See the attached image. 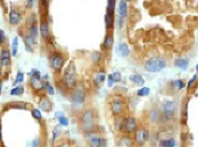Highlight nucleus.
I'll list each match as a JSON object with an SVG mask.
<instances>
[{
    "mask_svg": "<svg viewBox=\"0 0 198 147\" xmlns=\"http://www.w3.org/2000/svg\"><path fill=\"white\" fill-rule=\"evenodd\" d=\"M111 75H112V77H113V79H114L115 83H117V82H120V80L122 79L121 72H119V71H115V72H113V74H111Z\"/></svg>",
    "mask_w": 198,
    "mask_h": 147,
    "instance_id": "37",
    "label": "nucleus"
},
{
    "mask_svg": "<svg viewBox=\"0 0 198 147\" xmlns=\"http://www.w3.org/2000/svg\"><path fill=\"white\" fill-rule=\"evenodd\" d=\"M23 79H24V74H23V72H18V74H17V76H16L15 82H14V85H16L17 83H21V82H23Z\"/></svg>",
    "mask_w": 198,
    "mask_h": 147,
    "instance_id": "39",
    "label": "nucleus"
},
{
    "mask_svg": "<svg viewBox=\"0 0 198 147\" xmlns=\"http://www.w3.org/2000/svg\"><path fill=\"white\" fill-rule=\"evenodd\" d=\"M45 87H46V89H47V93L49 94V95H54V94H55V89H54V87L50 85L48 82L46 83V84H45Z\"/></svg>",
    "mask_w": 198,
    "mask_h": 147,
    "instance_id": "34",
    "label": "nucleus"
},
{
    "mask_svg": "<svg viewBox=\"0 0 198 147\" xmlns=\"http://www.w3.org/2000/svg\"><path fill=\"white\" fill-rule=\"evenodd\" d=\"M24 42H25V47L27 49V51H29V52H32V48L35 45V39L30 36V35H27V36H25Z\"/></svg>",
    "mask_w": 198,
    "mask_h": 147,
    "instance_id": "20",
    "label": "nucleus"
},
{
    "mask_svg": "<svg viewBox=\"0 0 198 147\" xmlns=\"http://www.w3.org/2000/svg\"><path fill=\"white\" fill-rule=\"evenodd\" d=\"M105 144H106V141H105V143H104V144H103V145H102V146H100V147H107V146H106V145H105Z\"/></svg>",
    "mask_w": 198,
    "mask_h": 147,
    "instance_id": "47",
    "label": "nucleus"
},
{
    "mask_svg": "<svg viewBox=\"0 0 198 147\" xmlns=\"http://www.w3.org/2000/svg\"><path fill=\"white\" fill-rule=\"evenodd\" d=\"M119 130L124 134H132L137 130V119L135 116H127L120 121Z\"/></svg>",
    "mask_w": 198,
    "mask_h": 147,
    "instance_id": "4",
    "label": "nucleus"
},
{
    "mask_svg": "<svg viewBox=\"0 0 198 147\" xmlns=\"http://www.w3.org/2000/svg\"><path fill=\"white\" fill-rule=\"evenodd\" d=\"M58 121H59V124H60V126H63V127H67L68 124H70L68 119H67L65 116H59V118H58Z\"/></svg>",
    "mask_w": 198,
    "mask_h": 147,
    "instance_id": "31",
    "label": "nucleus"
},
{
    "mask_svg": "<svg viewBox=\"0 0 198 147\" xmlns=\"http://www.w3.org/2000/svg\"><path fill=\"white\" fill-rule=\"evenodd\" d=\"M12 108L14 109H26V104L23 103V102H13L12 103Z\"/></svg>",
    "mask_w": 198,
    "mask_h": 147,
    "instance_id": "32",
    "label": "nucleus"
},
{
    "mask_svg": "<svg viewBox=\"0 0 198 147\" xmlns=\"http://www.w3.org/2000/svg\"><path fill=\"white\" fill-rule=\"evenodd\" d=\"M17 49H18V39L14 38L13 43H12V55L13 57L17 55Z\"/></svg>",
    "mask_w": 198,
    "mask_h": 147,
    "instance_id": "28",
    "label": "nucleus"
},
{
    "mask_svg": "<svg viewBox=\"0 0 198 147\" xmlns=\"http://www.w3.org/2000/svg\"><path fill=\"white\" fill-rule=\"evenodd\" d=\"M115 4H116L115 0H108V1H107V13H108V14H112V15L114 14Z\"/></svg>",
    "mask_w": 198,
    "mask_h": 147,
    "instance_id": "26",
    "label": "nucleus"
},
{
    "mask_svg": "<svg viewBox=\"0 0 198 147\" xmlns=\"http://www.w3.org/2000/svg\"><path fill=\"white\" fill-rule=\"evenodd\" d=\"M119 14H120V17H121V25H122V21H123L127 15V1H124V0L120 1Z\"/></svg>",
    "mask_w": 198,
    "mask_h": 147,
    "instance_id": "13",
    "label": "nucleus"
},
{
    "mask_svg": "<svg viewBox=\"0 0 198 147\" xmlns=\"http://www.w3.org/2000/svg\"><path fill=\"white\" fill-rule=\"evenodd\" d=\"M57 147H72L68 143H60Z\"/></svg>",
    "mask_w": 198,
    "mask_h": 147,
    "instance_id": "43",
    "label": "nucleus"
},
{
    "mask_svg": "<svg viewBox=\"0 0 198 147\" xmlns=\"http://www.w3.org/2000/svg\"><path fill=\"white\" fill-rule=\"evenodd\" d=\"M26 4H27V6H29V7H31L32 5H33V1H31V0H30V1H27Z\"/></svg>",
    "mask_w": 198,
    "mask_h": 147,
    "instance_id": "45",
    "label": "nucleus"
},
{
    "mask_svg": "<svg viewBox=\"0 0 198 147\" xmlns=\"http://www.w3.org/2000/svg\"><path fill=\"white\" fill-rule=\"evenodd\" d=\"M63 83L65 87L67 88H74L78 83V74H76V68H75V63L71 61L68 63V66L66 67V69L64 70L63 74Z\"/></svg>",
    "mask_w": 198,
    "mask_h": 147,
    "instance_id": "1",
    "label": "nucleus"
},
{
    "mask_svg": "<svg viewBox=\"0 0 198 147\" xmlns=\"http://www.w3.org/2000/svg\"><path fill=\"white\" fill-rule=\"evenodd\" d=\"M161 118V113L157 109H153L150 112H149V120L151 122H157Z\"/></svg>",
    "mask_w": 198,
    "mask_h": 147,
    "instance_id": "22",
    "label": "nucleus"
},
{
    "mask_svg": "<svg viewBox=\"0 0 198 147\" xmlns=\"http://www.w3.org/2000/svg\"><path fill=\"white\" fill-rule=\"evenodd\" d=\"M38 33H39V31H38L37 25H35V24H32L31 27H30V31H29V35L35 39V38H37V35H38Z\"/></svg>",
    "mask_w": 198,
    "mask_h": 147,
    "instance_id": "30",
    "label": "nucleus"
},
{
    "mask_svg": "<svg viewBox=\"0 0 198 147\" xmlns=\"http://www.w3.org/2000/svg\"><path fill=\"white\" fill-rule=\"evenodd\" d=\"M130 80L132 83H135V85H143L145 84V80L141 75H131L130 76Z\"/></svg>",
    "mask_w": 198,
    "mask_h": 147,
    "instance_id": "24",
    "label": "nucleus"
},
{
    "mask_svg": "<svg viewBox=\"0 0 198 147\" xmlns=\"http://www.w3.org/2000/svg\"><path fill=\"white\" fill-rule=\"evenodd\" d=\"M173 85L178 88V89H181V88H183L184 87V83H183L181 79H176V80H174L173 82Z\"/></svg>",
    "mask_w": 198,
    "mask_h": 147,
    "instance_id": "36",
    "label": "nucleus"
},
{
    "mask_svg": "<svg viewBox=\"0 0 198 147\" xmlns=\"http://www.w3.org/2000/svg\"><path fill=\"white\" fill-rule=\"evenodd\" d=\"M0 62L4 67H8L10 65V53L8 50H4L0 53Z\"/></svg>",
    "mask_w": 198,
    "mask_h": 147,
    "instance_id": "14",
    "label": "nucleus"
},
{
    "mask_svg": "<svg viewBox=\"0 0 198 147\" xmlns=\"http://www.w3.org/2000/svg\"><path fill=\"white\" fill-rule=\"evenodd\" d=\"M119 53L121 54L122 57H124V58L130 54V49H129V45H127V43H122V44H120Z\"/></svg>",
    "mask_w": 198,
    "mask_h": 147,
    "instance_id": "21",
    "label": "nucleus"
},
{
    "mask_svg": "<svg viewBox=\"0 0 198 147\" xmlns=\"http://www.w3.org/2000/svg\"><path fill=\"white\" fill-rule=\"evenodd\" d=\"M174 65H175V67H178L179 69L187 70L188 65H189V60H188L187 58H179V59H176L174 61Z\"/></svg>",
    "mask_w": 198,
    "mask_h": 147,
    "instance_id": "16",
    "label": "nucleus"
},
{
    "mask_svg": "<svg viewBox=\"0 0 198 147\" xmlns=\"http://www.w3.org/2000/svg\"><path fill=\"white\" fill-rule=\"evenodd\" d=\"M39 145H40V141H39L38 138L32 141V147H39Z\"/></svg>",
    "mask_w": 198,
    "mask_h": 147,
    "instance_id": "42",
    "label": "nucleus"
},
{
    "mask_svg": "<svg viewBox=\"0 0 198 147\" xmlns=\"http://www.w3.org/2000/svg\"><path fill=\"white\" fill-rule=\"evenodd\" d=\"M24 93V87L22 85H18L14 87L12 91H10V94L12 95H22Z\"/></svg>",
    "mask_w": 198,
    "mask_h": 147,
    "instance_id": "27",
    "label": "nucleus"
},
{
    "mask_svg": "<svg viewBox=\"0 0 198 147\" xmlns=\"http://www.w3.org/2000/svg\"><path fill=\"white\" fill-rule=\"evenodd\" d=\"M32 116H33V118H35L37 120H41L42 119V114H41L40 110H38V109H33L32 110Z\"/></svg>",
    "mask_w": 198,
    "mask_h": 147,
    "instance_id": "33",
    "label": "nucleus"
},
{
    "mask_svg": "<svg viewBox=\"0 0 198 147\" xmlns=\"http://www.w3.org/2000/svg\"><path fill=\"white\" fill-rule=\"evenodd\" d=\"M92 59H94V61L95 62H98L102 60V53L100 52H98V51H96L92 53Z\"/></svg>",
    "mask_w": 198,
    "mask_h": 147,
    "instance_id": "38",
    "label": "nucleus"
},
{
    "mask_svg": "<svg viewBox=\"0 0 198 147\" xmlns=\"http://www.w3.org/2000/svg\"><path fill=\"white\" fill-rule=\"evenodd\" d=\"M64 65V57L60 53H54L51 55V67L55 71H60Z\"/></svg>",
    "mask_w": 198,
    "mask_h": 147,
    "instance_id": "8",
    "label": "nucleus"
},
{
    "mask_svg": "<svg viewBox=\"0 0 198 147\" xmlns=\"http://www.w3.org/2000/svg\"><path fill=\"white\" fill-rule=\"evenodd\" d=\"M163 110H164V116L170 119L174 116L175 111H176V105L173 101H167L163 105Z\"/></svg>",
    "mask_w": 198,
    "mask_h": 147,
    "instance_id": "10",
    "label": "nucleus"
},
{
    "mask_svg": "<svg viewBox=\"0 0 198 147\" xmlns=\"http://www.w3.org/2000/svg\"><path fill=\"white\" fill-rule=\"evenodd\" d=\"M166 66V61L164 58H150L148 61L145 63V69L148 72H158L163 70Z\"/></svg>",
    "mask_w": 198,
    "mask_h": 147,
    "instance_id": "3",
    "label": "nucleus"
},
{
    "mask_svg": "<svg viewBox=\"0 0 198 147\" xmlns=\"http://www.w3.org/2000/svg\"><path fill=\"white\" fill-rule=\"evenodd\" d=\"M196 70H197V71H198V65H197V67H196Z\"/></svg>",
    "mask_w": 198,
    "mask_h": 147,
    "instance_id": "49",
    "label": "nucleus"
},
{
    "mask_svg": "<svg viewBox=\"0 0 198 147\" xmlns=\"http://www.w3.org/2000/svg\"><path fill=\"white\" fill-rule=\"evenodd\" d=\"M70 100L71 102L75 104H83L86 101V93L82 88H74L71 92L70 95Z\"/></svg>",
    "mask_w": 198,
    "mask_h": 147,
    "instance_id": "6",
    "label": "nucleus"
},
{
    "mask_svg": "<svg viewBox=\"0 0 198 147\" xmlns=\"http://www.w3.org/2000/svg\"><path fill=\"white\" fill-rule=\"evenodd\" d=\"M137 94H138V96H148L150 94V88L149 87H141L137 92Z\"/></svg>",
    "mask_w": 198,
    "mask_h": 147,
    "instance_id": "29",
    "label": "nucleus"
},
{
    "mask_svg": "<svg viewBox=\"0 0 198 147\" xmlns=\"http://www.w3.org/2000/svg\"><path fill=\"white\" fill-rule=\"evenodd\" d=\"M111 109L114 116H121L124 111V101L121 96H114L111 102Z\"/></svg>",
    "mask_w": 198,
    "mask_h": 147,
    "instance_id": "5",
    "label": "nucleus"
},
{
    "mask_svg": "<svg viewBox=\"0 0 198 147\" xmlns=\"http://www.w3.org/2000/svg\"><path fill=\"white\" fill-rule=\"evenodd\" d=\"M114 83H115V82H114V79L112 77V75H108V83H107V84H108V87H112V86L114 85Z\"/></svg>",
    "mask_w": 198,
    "mask_h": 147,
    "instance_id": "41",
    "label": "nucleus"
},
{
    "mask_svg": "<svg viewBox=\"0 0 198 147\" xmlns=\"http://www.w3.org/2000/svg\"><path fill=\"white\" fill-rule=\"evenodd\" d=\"M92 79H94V83H95L97 86H100L105 82L106 79V74L103 72V71H98V72H95L94 76H92Z\"/></svg>",
    "mask_w": 198,
    "mask_h": 147,
    "instance_id": "15",
    "label": "nucleus"
},
{
    "mask_svg": "<svg viewBox=\"0 0 198 147\" xmlns=\"http://www.w3.org/2000/svg\"><path fill=\"white\" fill-rule=\"evenodd\" d=\"M196 78H197V76H196V75H195V76H194V77H192V79H191V80H189V83H188V87H190V86L192 85V84H194V82H195V80H196Z\"/></svg>",
    "mask_w": 198,
    "mask_h": 147,
    "instance_id": "44",
    "label": "nucleus"
},
{
    "mask_svg": "<svg viewBox=\"0 0 198 147\" xmlns=\"http://www.w3.org/2000/svg\"><path fill=\"white\" fill-rule=\"evenodd\" d=\"M1 88H2V84L0 83V93H1Z\"/></svg>",
    "mask_w": 198,
    "mask_h": 147,
    "instance_id": "48",
    "label": "nucleus"
},
{
    "mask_svg": "<svg viewBox=\"0 0 198 147\" xmlns=\"http://www.w3.org/2000/svg\"><path fill=\"white\" fill-rule=\"evenodd\" d=\"M40 33H41L42 38H45V39L49 38V26H48V23L46 21L41 22V24H40Z\"/></svg>",
    "mask_w": 198,
    "mask_h": 147,
    "instance_id": "19",
    "label": "nucleus"
},
{
    "mask_svg": "<svg viewBox=\"0 0 198 147\" xmlns=\"http://www.w3.org/2000/svg\"><path fill=\"white\" fill-rule=\"evenodd\" d=\"M6 41V36H5V33L2 30H0V44H4Z\"/></svg>",
    "mask_w": 198,
    "mask_h": 147,
    "instance_id": "40",
    "label": "nucleus"
},
{
    "mask_svg": "<svg viewBox=\"0 0 198 147\" xmlns=\"http://www.w3.org/2000/svg\"><path fill=\"white\" fill-rule=\"evenodd\" d=\"M39 105H40V108H41V110H43L45 112H48V111H50V110L53 109V103L48 100V99H46V97L41 99Z\"/></svg>",
    "mask_w": 198,
    "mask_h": 147,
    "instance_id": "17",
    "label": "nucleus"
},
{
    "mask_svg": "<svg viewBox=\"0 0 198 147\" xmlns=\"http://www.w3.org/2000/svg\"><path fill=\"white\" fill-rule=\"evenodd\" d=\"M113 43H114V38L111 33H107L106 36H105V40H104L103 45L106 50H111L112 47H113Z\"/></svg>",
    "mask_w": 198,
    "mask_h": 147,
    "instance_id": "18",
    "label": "nucleus"
},
{
    "mask_svg": "<svg viewBox=\"0 0 198 147\" xmlns=\"http://www.w3.org/2000/svg\"><path fill=\"white\" fill-rule=\"evenodd\" d=\"M21 19H22V15H21V13L18 10H14V9L10 10V13H9V23L12 25H17L21 22Z\"/></svg>",
    "mask_w": 198,
    "mask_h": 147,
    "instance_id": "12",
    "label": "nucleus"
},
{
    "mask_svg": "<svg viewBox=\"0 0 198 147\" xmlns=\"http://www.w3.org/2000/svg\"><path fill=\"white\" fill-rule=\"evenodd\" d=\"M32 75L31 78H30V85L32 86V88H34L35 91H40L45 87V83L41 80L40 78V74L37 69L32 70Z\"/></svg>",
    "mask_w": 198,
    "mask_h": 147,
    "instance_id": "7",
    "label": "nucleus"
},
{
    "mask_svg": "<svg viewBox=\"0 0 198 147\" xmlns=\"http://www.w3.org/2000/svg\"><path fill=\"white\" fill-rule=\"evenodd\" d=\"M149 138V132L147 129H145V128H140L139 130H137L135 132V143L139 145V146H143V144L148 140Z\"/></svg>",
    "mask_w": 198,
    "mask_h": 147,
    "instance_id": "9",
    "label": "nucleus"
},
{
    "mask_svg": "<svg viewBox=\"0 0 198 147\" xmlns=\"http://www.w3.org/2000/svg\"><path fill=\"white\" fill-rule=\"evenodd\" d=\"M105 24H106V28L107 30H112L113 28V25H114V17L112 14H106L105 15Z\"/></svg>",
    "mask_w": 198,
    "mask_h": 147,
    "instance_id": "23",
    "label": "nucleus"
},
{
    "mask_svg": "<svg viewBox=\"0 0 198 147\" xmlns=\"http://www.w3.org/2000/svg\"><path fill=\"white\" fill-rule=\"evenodd\" d=\"M130 144H131V140L129 137H123V138H121V145L123 147H127V146H130Z\"/></svg>",
    "mask_w": 198,
    "mask_h": 147,
    "instance_id": "35",
    "label": "nucleus"
},
{
    "mask_svg": "<svg viewBox=\"0 0 198 147\" xmlns=\"http://www.w3.org/2000/svg\"><path fill=\"white\" fill-rule=\"evenodd\" d=\"M0 140H1V124H0Z\"/></svg>",
    "mask_w": 198,
    "mask_h": 147,
    "instance_id": "46",
    "label": "nucleus"
},
{
    "mask_svg": "<svg viewBox=\"0 0 198 147\" xmlns=\"http://www.w3.org/2000/svg\"><path fill=\"white\" fill-rule=\"evenodd\" d=\"M95 126H96L95 112L91 109H87L83 112L82 118H81V128H82V130L84 132L90 134V132L94 131Z\"/></svg>",
    "mask_w": 198,
    "mask_h": 147,
    "instance_id": "2",
    "label": "nucleus"
},
{
    "mask_svg": "<svg viewBox=\"0 0 198 147\" xmlns=\"http://www.w3.org/2000/svg\"><path fill=\"white\" fill-rule=\"evenodd\" d=\"M88 140L91 147H100L105 143V139L102 138L99 135H90Z\"/></svg>",
    "mask_w": 198,
    "mask_h": 147,
    "instance_id": "11",
    "label": "nucleus"
},
{
    "mask_svg": "<svg viewBox=\"0 0 198 147\" xmlns=\"http://www.w3.org/2000/svg\"><path fill=\"white\" fill-rule=\"evenodd\" d=\"M175 145H176V141L173 138L161 140V146L162 147H174Z\"/></svg>",
    "mask_w": 198,
    "mask_h": 147,
    "instance_id": "25",
    "label": "nucleus"
}]
</instances>
